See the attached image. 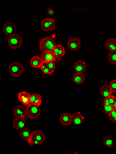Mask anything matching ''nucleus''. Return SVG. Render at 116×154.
<instances>
[{
  "mask_svg": "<svg viewBox=\"0 0 116 154\" xmlns=\"http://www.w3.org/2000/svg\"><path fill=\"white\" fill-rule=\"evenodd\" d=\"M53 54L54 55V57L56 59V62H58L59 60L65 54V49L61 45H56L55 49L53 51Z\"/></svg>",
  "mask_w": 116,
  "mask_h": 154,
  "instance_id": "obj_8",
  "label": "nucleus"
},
{
  "mask_svg": "<svg viewBox=\"0 0 116 154\" xmlns=\"http://www.w3.org/2000/svg\"><path fill=\"white\" fill-rule=\"evenodd\" d=\"M41 69L42 72H43L45 74H47V75H49V74L52 73L51 71H50L48 67H47L46 61H43V63H42L41 66Z\"/></svg>",
  "mask_w": 116,
  "mask_h": 154,
  "instance_id": "obj_25",
  "label": "nucleus"
},
{
  "mask_svg": "<svg viewBox=\"0 0 116 154\" xmlns=\"http://www.w3.org/2000/svg\"><path fill=\"white\" fill-rule=\"evenodd\" d=\"M9 71L12 76L19 77L22 75L24 72V67L21 63L15 62L10 66Z\"/></svg>",
  "mask_w": 116,
  "mask_h": 154,
  "instance_id": "obj_2",
  "label": "nucleus"
},
{
  "mask_svg": "<svg viewBox=\"0 0 116 154\" xmlns=\"http://www.w3.org/2000/svg\"><path fill=\"white\" fill-rule=\"evenodd\" d=\"M26 119L23 118H16L13 121V126L16 130H22L26 125Z\"/></svg>",
  "mask_w": 116,
  "mask_h": 154,
  "instance_id": "obj_11",
  "label": "nucleus"
},
{
  "mask_svg": "<svg viewBox=\"0 0 116 154\" xmlns=\"http://www.w3.org/2000/svg\"><path fill=\"white\" fill-rule=\"evenodd\" d=\"M47 67L49 69L50 71H51L52 73H54L55 69V65L54 62H53V61H48V62H47Z\"/></svg>",
  "mask_w": 116,
  "mask_h": 154,
  "instance_id": "obj_26",
  "label": "nucleus"
},
{
  "mask_svg": "<svg viewBox=\"0 0 116 154\" xmlns=\"http://www.w3.org/2000/svg\"><path fill=\"white\" fill-rule=\"evenodd\" d=\"M60 123L64 126H68L72 122V116H70L68 113H64L60 116L59 118Z\"/></svg>",
  "mask_w": 116,
  "mask_h": 154,
  "instance_id": "obj_14",
  "label": "nucleus"
},
{
  "mask_svg": "<svg viewBox=\"0 0 116 154\" xmlns=\"http://www.w3.org/2000/svg\"><path fill=\"white\" fill-rule=\"evenodd\" d=\"M108 60L113 65H116V50L110 52L108 56Z\"/></svg>",
  "mask_w": 116,
  "mask_h": 154,
  "instance_id": "obj_24",
  "label": "nucleus"
},
{
  "mask_svg": "<svg viewBox=\"0 0 116 154\" xmlns=\"http://www.w3.org/2000/svg\"><path fill=\"white\" fill-rule=\"evenodd\" d=\"M73 81L76 84H82L84 82V76L83 73H76L73 77Z\"/></svg>",
  "mask_w": 116,
  "mask_h": 154,
  "instance_id": "obj_22",
  "label": "nucleus"
},
{
  "mask_svg": "<svg viewBox=\"0 0 116 154\" xmlns=\"http://www.w3.org/2000/svg\"><path fill=\"white\" fill-rule=\"evenodd\" d=\"M109 117L111 121L116 122V109H113L111 111V113L109 114Z\"/></svg>",
  "mask_w": 116,
  "mask_h": 154,
  "instance_id": "obj_27",
  "label": "nucleus"
},
{
  "mask_svg": "<svg viewBox=\"0 0 116 154\" xmlns=\"http://www.w3.org/2000/svg\"><path fill=\"white\" fill-rule=\"evenodd\" d=\"M41 26L45 31H52L55 28V23L52 18H47L43 20Z\"/></svg>",
  "mask_w": 116,
  "mask_h": 154,
  "instance_id": "obj_5",
  "label": "nucleus"
},
{
  "mask_svg": "<svg viewBox=\"0 0 116 154\" xmlns=\"http://www.w3.org/2000/svg\"><path fill=\"white\" fill-rule=\"evenodd\" d=\"M84 117L82 115L80 112H76L72 116V119L73 123L76 125H79L81 124L84 121Z\"/></svg>",
  "mask_w": 116,
  "mask_h": 154,
  "instance_id": "obj_15",
  "label": "nucleus"
},
{
  "mask_svg": "<svg viewBox=\"0 0 116 154\" xmlns=\"http://www.w3.org/2000/svg\"><path fill=\"white\" fill-rule=\"evenodd\" d=\"M114 139L111 136L105 137L103 139V144L107 147H112L114 145Z\"/></svg>",
  "mask_w": 116,
  "mask_h": 154,
  "instance_id": "obj_23",
  "label": "nucleus"
},
{
  "mask_svg": "<svg viewBox=\"0 0 116 154\" xmlns=\"http://www.w3.org/2000/svg\"><path fill=\"white\" fill-rule=\"evenodd\" d=\"M32 140L35 145H40L45 140V134L41 131H35L32 133Z\"/></svg>",
  "mask_w": 116,
  "mask_h": 154,
  "instance_id": "obj_6",
  "label": "nucleus"
},
{
  "mask_svg": "<svg viewBox=\"0 0 116 154\" xmlns=\"http://www.w3.org/2000/svg\"><path fill=\"white\" fill-rule=\"evenodd\" d=\"M80 41L79 40L78 38H71L69 41H68V47L69 48L72 50H77L80 47Z\"/></svg>",
  "mask_w": 116,
  "mask_h": 154,
  "instance_id": "obj_13",
  "label": "nucleus"
},
{
  "mask_svg": "<svg viewBox=\"0 0 116 154\" xmlns=\"http://www.w3.org/2000/svg\"><path fill=\"white\" fill-rule=\"evenodd\" d=\"M32 133L33 132L29 129L24 128L20 132V137L22 138L23 140L27 141V140L32 137Z\"/></svg>",
  "mask_w": 116,
  "mask_h": 154,
  "instance_id": "obj_19",
  "label": "nucleus"
},
{
  "mask_svg": "<svg viewBox=\"0 0 116 154\" xmlns=\"http://www.w3.org/2000/svg\"><path fill=\"white\" fill-rule=\"evenodd\" d=\"M112 92L113 91L109 86H103L100 90L101 95L105 98L109 97L111 95H112Z\"/></svg>",
  "mask_w": 116,
  "mask_h": 154,
  "instance_id": "obj_18",
  "label": "nucleus"
},
{
  "mask_svg": "<svg viewBox=\"0 0 116 154\" xmlns=\"http://www.w3.org/2000/svg\"><path fill=\"white\" fill-rule=\"evenodd\" d=\"M104 110H105V112L107 113V114H109L111 113V111L112 110H113V108L112 107V105H108V106H105L104 107Z\"/></svg>",
  "mask_w": 116,
  "mask_h": 154,
  "instance_id": "obj_30",
  "label": "nucleus"
},
{
  "mask_svg": "<svg viewBox=\"0 0 116 154\" xmlns=\"http://www.w3.org/2000/svg\"><path fill=\"white\" fill-rule=\"evenodd\" d=\"M48 12H49L48 14H50V15H53V14H54V11H53V10L51 8H50L49 9Z\"/></svg>",
  "mask_w": 116,
  "mask_h": 154,
  "instance_id": "obj_33",
  "label": "nucleus"
},
{
  "mask_svg": "<svg viewBox=\"0 0 116 154\" xmlns=\"http://www.w3.org/2000/svg\"><path fill=\"white\" fill-rule=\"evenodd\" d=\"M26 109V114H27L28 117L30 118H38L41 113V109L39 108V106L30 104L28 105Z\"/></svg>",
  "mask_w": 116,
  "mask_h": 154,
  "instance_id": "obj_4",
  "label": "nucleus"
},
{
  "mask_svg": "<svg viewBox=\"0 0 116 154\" xmlns=\"http://www.w3.org/2000/svg\"><path fill=\"white\" fill-rule=\"evenodd\" d=\"M27 142L28 143V144L30 145H31V146H33V145H35V143H34V142L33 141V140H32V138H30V139H29L27 140Z\"/></svg>",
  "mask_w": 116,
  "mask_h": 154,
  "instance_id": "obj_32",
  "label": "nucleus"
},
{
  "mask_svg": "<svg viewBox=\"0 0 116 154\" xmlns=\"http://www.w3.org/2000/svg\"><path fill=\"white\" fill-rule=\"evenodd\" d=\"M109 105H113L116 103V97L113 96V95H111L109 97Z\"/></svg>",
  "mask_w": 116,
  "mask_h": 154,
  "instance_id": "obj_29",
  "label": "nucleus"
},
{
  "mask_svg": "<svg viewBox=\"0 0 116 154\" xmlns=\"http://www.w3.org/2000/svg\"><path fill=\"white\" fill-rule=\"evenodd\" d=\"M43 60H42L41 57H34L30 60V65L34 68H39L43 63Z\"/></svg>",
  "mask_w": 116,
  "mask_h": 154,
  "instance_id": "obj_16",
  "label": "nucleus"
},
{
  "mask_svg": "<svg viewBox=\"0 0 116 154\" xmlns=\"http://www.w3.org/2000/svg\"><path fill=\"white\" fill-rule=\"evenodd\" d=\"M56 44L54 40L51 38H43L40 42V49L43 52H53Z\"/></svg>",
  "mask_w": 116,
  "mask_h": 154,
  "instance_id": "obj_1",
  "label": "nucleus"
},
{
  "mask_svg": "<svg viewBox=\"0 0 116 154\" xmlns=\"http://www.w3.org/2000/svg\"><path fill=\"white\" fill-rule=\"evenodd\" d=\"M106 47L111 52L116 50V39L114 38L108 39L106 42Z\"/></svg>",
  "mask_w": 116,
  "mask_h": 154,
  "instance_id": "obj_21",
  "label": "nucleus"
},
{
  "mask_svg": "<svg viewBox=\"0 0 116 154\" xmlns=\"http://www.w3.org/2000/svg\"><path fill=\"white\" fill-rule=\"evenodd\" d=\"M112 106V107L113 108V109H116V103H115V104H113Z\"/></svg>",
  "mask_w": 116,
  "mask_h": 154,
  "instance_id": "obj_34",
  "label": "nucleus"
},
{
  "mask_svg": "<svg viewBox=\"0 0 116 154\" xmlns=\"http://www.w3.org/2000/svg\"><path fill=\"white\" fill-rule=\"evenodd\" d=\"M74 69L75 70L76 72L83 73L85 72L86 70V63L83 60H78L76 62L74 65Z\"/></svg>",
  "mask_w": 116,
  "mask_h": 154,
  "instance_id": "obj_12",
  "label": "nucleus"
},
{
  "mask_svg": "<svg viewBox=\"0 0 116 154\" xmlns=\"http://www.w3.org/2000/svg\"><path fill=\"white\" fill-rule=\"evenodd\" d=\"M42 60L43 61H46V62H48V61H56V59L54 57V55L53 54L52 52H43L41 56Z\"/></svg>",
  "mask_w": 116,
  "mask_h": 154,
  "instance_id": "obj_17",
  "label": "nucleus"
},
{
  "mask_svg": "<svg viewBox=\"0 0 116 154\" xmlns=\"http://www.w3.org/2000/svg\"><path fill=\"white\" fill-rule=\"evenodd\" d=\"M22 38L19 35H17V34L10 36L8 39V41H7V43H8L10 47L13 49L19 48L22 45Z\"/></svg>",
  "mask_w": 116,
  "mask_h": 154,
  "instance_id": "obj_3",
  "label": "nucleus"
},
{
  "mask_svg": "<svg viewBox=\"0 0 116 154\" xmlns=\"http://www.w3.org/2000/svg\"><path fill=\"white\" fill-rule=\"evenodd\" d=\"M41 103H42V100H41V97L40 95H39L37 94H33L31 95V97H30L31 104L39 106L41 105Z\"/></svg>",
  "mask_w": 116,
  "mask_h": 154,
  "instance_id": "obj_20",
  "label": "nucleus"
},
{
  "mask_svg": "<svg viewBox=\"0 0 116 154\" xmlns=\"http://www.w3.org/2000/svg\"><path fill=\"white\" fill-rule=\"evenodd\" d=\"M103 105H104V107H105V106H108V105H109V98H108V97L105 98V99L104 100V102H103Z\"/></svg>",
  "mask_w": 116,
  "mask_h": 154,
  "instance_id": "obj_31",
  "label": "nucleus"
},
{
  "mask_svg": "<svg viewBox=\"0 0 116 154\" xmlns=\"http://www.w3.org/2000/svg\"><path fill=\"white\" fill-rule=\"evenodd\" d=\"M30 97L31 95L26 92H21L18 94V99L25 105H28L29 103H30Z\"/></svg>",
  "mask_w": 116,
  "mask_h": 154,
  "instance_id": "obj_10",
  "label": "nucleus"
},
{
  "mask_svg": "<svg viewBox=\"0 0 116 154\" xmlns=\"http://www.w3.org/2000/svg\"><path fill=\"white\" fill-rule=\"evenodd\" d=\"M109 86L113 92H116V79H114V80L111 82Z\"/></svg>",
  "mask_w": 116,
  "mask_h": 154,
  "instance_id": "obj_28",
  "label": "nucleus"
},
{
  "mask_svg": "<svg viewBox=\"0 0 116 154\" xmlns=\"http://www.w3.org/2000/svg\"><path fill=\"white\" fill-rule=\"evenodd\" d=\"M14 114L16 118H23L25 119H27L28 116L26 114V109L22 106L18 105L16 107L14 110Z\"/></svg>",
  "mask_w": 116,
  "mask_h": 154,
  "instance_id": "obj_9",
  "label": "nucleus"
},
{
  "mask_svg": "<svg viewBox=\"0 0 116 154\" xmlns=\"http://www.w3.org/2000/svg\"><path fill=\"white\" fill-rule=\"evenodd\" d=\"M3 31L4 34L7 36H12L15 35L16 31V27L14 23H7L4 26Z\"/></svg>",
  "mask_w": 116,
  "mask_h": 154,
  "instance_id": "obj_7",
  "label": "nucleus"
}]
</instances>
